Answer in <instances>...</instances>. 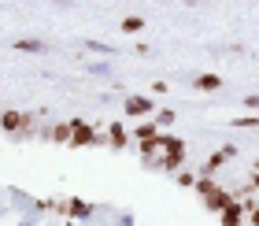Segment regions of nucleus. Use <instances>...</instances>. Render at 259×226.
Listing matches in <instances>:
<instances>
[{
    "label": "nucleus",
    "mask_w": 259,
    "mask_h": 226,
    "mask_svg": "<svg viewBox=\"0 0 259 226\" xmlns=\"http://www.w3.org/2000/svg\"><path fill=\"white\" fill-rule=\"evenodd\" d=\"M97 141H100V134H97L89 123H81V119L70 123V141H67L70 148H85V145H97Z\"/></svg>",
    "instance_id": "nucleus-1"
},
{
    "label": "nucleus",
    "mask_w": 259,
    "mask_h": 226,
    "mask_svg": "<svg viewBox=\"0 0 259 226\" xmlns=\"http://www.w3.org/2000/svg\"><path fill=\"white\" fill-rule=\"evenodd\" d=\"M182 160H185V148H163V156H159V160L152 156V160H148V167H159V171H178V167H182Z\"/></svg>",
    "instance_id": "nucleus-2"
},
{
    "label": "nucleus",
    "mask_w": 259,
    "mask_h": 226,
    "mask_svg": "<svg viewBox=\"0 0 259 226\" xmlns=\"http://www.w3.org/2000/svg\"><path fill=\"white\" fill-rule=\"evenodd\" d=\"M26 126H30V115H26V111H15V108H11V111L0 115V130H8V134H19V130H26Z\"/></svg>",
    "instance_id": "nucleus-3"
},
{
    "label": "nucleus",
    "mask_w": 259,
    "mask_h": 226,
    "mask_svg": "<svg viewBox=\"0 0 259 226\" xmlns=\"http://www.w3.org/2000/svg\"><path fill=\"white\" fill-rule=\"evenodd\" d=\"M122 111H126L130 119H141V115H148V111H152V100H148V97H126Z\"/></svg>",
    "instance_id": "nucleus-4"
},
{
    "label": "nucleus",
    "mask_w": 259,
    "mask_h": 226,
    "mask_svg": "<svg viewBox=\"0 0 259 226\" xmlns=\"http://www.w3.org/2000/svg\"><path fill=\"white\" fill-rule=\"evenodd\" d=\"M233 156H237V148H233V145H226V148H219L215 156H211V160L204 163V174H215V171L222 167V163H226V160H233Z\"/></svg>",
    "instance_id": "nucleus-5"
},
{
    "label": "nucleus",
    "mask_w": 259,
    "mask_h": 226,
    "mask_svg": "<svg viewBox=\"0 0 259 226\" xmlns=\"http://www.w3.org/2000/svg\"><path fill=\"white\" fill-rule=\"evenodd\" d=\"M230 200H237V197L226 193V189H215V193H207V197H204V204H207L211 211H222V208L230 204Z\"/></svg>",
    "instance_id": "nucleus-6"
},
{
    "label": "nucleus",
    "mask_w": 259,
    "mask_h": 226,
    "mask_svg": "<svg viewBox=\"0 0 259 226\" xmlns=\"http://www.w3.org/2000/svg\"><path fill=\"white\" fill-rule=\"evenodd\" d=\"M219 219H222V222H230V226H233V222H241V219H244V204H237V200H230V204L219 211Z\"/></svg>",
    "instance_id": "nucleus-7"
},
{
    "label": "nucleus",
    "mask_w": 259,
    "mask_h": 226,
    "mask_svg": "<svg viewBox=\"0 0 259 226\" xmlns=\"http://www.w3.org/2000/svg\"><path fill=\"white\" fill-rule=\"evenodd\" d=\"M67 215L70 219H85V215H93V204H85V200H70V204H67Z\"/></svg>",
    "instance_id": "nucleus-8"
},
{
    "label": "nucleus",
    "mask_w": 259,
    "mask_h": 226,
    "mask_svg": "<svg viewBox=\"0 0 259 226\" xmlns=\"http://www.w3.org/2000/svg\"><path fill=\"white\" fill-rule=\"evenodd\" d=\"M196 89L200 93H215V89H222V78L219 74H200L196 78Z\"/></svg>",
    "instance_id": "nucleus-9"
},
{
    "label": "nucleus",
    "mask_w": 259,
    "mask_h": 226,
    "mask_svg": "<svg viewBox=\"0 0 259 226\" xmlns=\"http://www.w3.org/2000/svg\"><path fill=\"white\" fill-rule=\"evenodd\" d=\"M108 134H111V148H126L130 134L122 130V123H111V126H108Z\"/></svg>",
    "instance_id": "nucleus-10"
},
{
    "label": "nucleus",
    "mask_w": 259,
    "mask_h": 226,
    "mask_svg": "<svg viewBox=\"0 0 259 226\" xmlns=\"http://www.w3.org/2000/svg\"><path fill=\"white\" fill-rule=\"evenodd\" d=\"M49 134H52L56 145H67V141H70V123H56V126L49 130Z\"/></svg>",
    "instance_id": "nucleus-11"
},
{
    "label": "nucleus",
    "mask_w": 259,
    "mask_h": 226,
    "mask_svg": "<svg viewBox=\"0 0 259 226\" xmlns=\"http://www.w3.org/2000/svg\"><path fill=\"white\" fill-rule=\"evenodd\" d=\"M15 49H19V52H45L49 45H45V41H33V37H22V41H15Z\"/></svg>",
    "instance_id": "nucleus-12"
},
{
    "label": "nucleus",
    "mask_w": 259,
    "mask_h": 226,
    "mask_svg": "<svg viewBox=\"0 0 259 226\" xmlns=\"http://www.w3.org/2000/svg\"><path fill=\"white\" fill-rule=\"evenodd\" d=\"M156 141H159V148H185V141L170 137V134H156Z\"/></svg>",
    "instance_id": "nucleus-13"
},
{
    "label": "nucleus",
    "mask_w": 259,
    "mask_h": 226,
    "mask_svg": "<svg viewBox=\"0 0 259 226\" xmlns=\"http://www.w3.org/2000/svg\"><path fill=\"white\" fill-rule=\"evenodd\" d=\"M152 134H159V126H156V123H141V126L134 130V137H137V141H145V137H152Z\"/></svg>",
    "instance_id": "nucleus-14"
},
{
    "label": "nucleus",
    "mask_w": 259,
    "mask_h": 226,
    "mask_svg": "<svg viewBox=\"0 0 259 226\" xmlns=\"http://www.w3.org/2000/svg\"><path fill=\"white\" fill-rule=\"evenodd\" d=\"M137 30H145V19H137V15L122 19V33H137Z\"/></svg>",
    "instance_id": "nucleus-15"
},
{
    "label": "nucleus",
    "mask_w": 259,
    "mask_h": 226,
    "mask_svg": "<svg viewBox=\"0 0 259 226\" xmlns=\"http://www.w3.org/2000/svg\"><path fill=\"white\" fill-rule=\"evenodd\" d=\"M233 126H237V130H255V126H259V115H244V119H233Z\"/></svg>",
    "instance_id": "nucleus-16"
},
{
    "label": "nucleus",
    "mask_w": 259,
    "mask_h": 226,
    "mask_svg": "<svg viewBox=\"0 0 259 226\" xmlns=\"http://www.w3.org/2000/svg\"><path fill=\"white\" fill-rule=\"evenodd\" d=\"M170 123H174V111H170V108H163V111L156 115V126H159V130H167Z\"/></svg>",
    "instance_id": "nucleus-17"
},
{
    "label": "nucleus",
    "mask_w": 259,
    "mask_h": 226,
    "mask_svg": "<svg viewBox=\"0 0 259 226\" xmlns=\"http://www.w3.org/2000/svg\"><path fill=\"white\" fill-rule=\"evenodd\" d=\"M196 182V174H189V171H178V185H185V189H189Z\"/></svg>",
    "instance_id": "nucleus-18"
},
{
    "label": "nucleus",
    "mask_w": 259,
    "mask_h": 226,
    "mask_svg": "<svg viewBox=\"0 0 259 226\" xmlns=\"http://www.w3.org/2000/svg\"><path fill=\"white\" fill-rule=\"evenodd\" d=\"M85 49H89V52H111L108 45H100V41H85Z\"/></svg>",
    "instance_id": "nucleus-19"
},
{
    "label": "nucleus",
    "mask_w": 259,
    "mask_h": 226,
    "mask_svg": "<svg viewBox=\"0 0 259 226\" xmlns=\"http://www.w3.org/2000/svg\"><path fill=\"white\" fill-rule=\"evenodd\" d=\"M244 108H252V111H259V97H244Z\"/></svg>",
    "instance_id": "nucleus-20"
},
{
    "label": "nucleus",
    "mask_w": 259,
    "mask_h": 226,
    "mask_svg": "<svg viewBox=\"0 0 259 226\" xmlns=\"http://www.w3.org/2000/svg\"><path fill=\"white\" fill-rule=\"evenodd\" d=\"M252 189H259V171H252V182H248Z\"/></svg>",
    "instance_id": "nucleus-21"
}]
</instances>
